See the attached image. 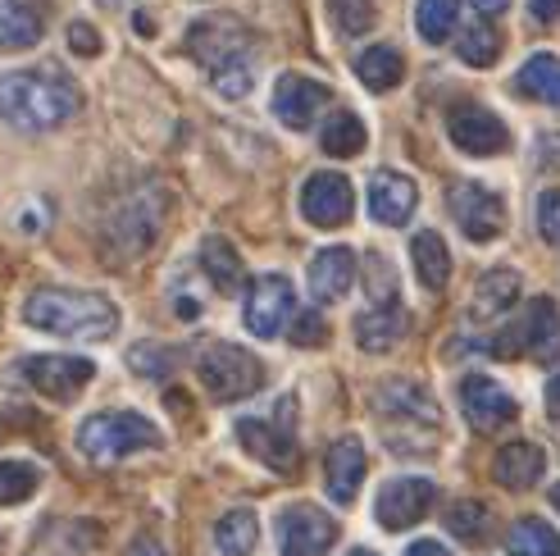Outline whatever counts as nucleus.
Masks as SVG:
<instances>
[{
    "label": "nucleus",
    "mask_w": 560,
    "mask_h": 556,
    "mask_svg": "<svg viewBox=\"0 0 560 556\" xmlns=\"http://www.w3.org/2000/svg\"><path fill=\"white\" fill-rule=\"evenodd\" d=\"M82 109L78 82L60 65L0 73V124L19 132H50Z\"/></svg>",
    "instance_id": "nucleus-1"
},
{
    "label": "nucleus",
    "mask_w": 560,
    "mask_h": 556,
    "mask_svg": "<svg viewBox=\"0 0 560 556\" xmlns=\"http://www.w3.org/2000/svg\"><path fill=\"white\" fill-rule=\"evenodd\" d=\"M187 55L210 73L219 96L242 101L250 88H256V69H260L256 37H250L246 23H237L233 14L196 19L191 33H187Z\"/></svg>",
    "instance_id": "nucleus-2"
},
{
    "label": "nucleus",
    "mask_w": 560,
    "mask_h": 556,
    "mask_svg": "<svg viewBox=\"0 0 560 556\" xmlns=\"http://www.w3.org/2000/svg\"><path fill=\"white\" fill-rule=\"evenodd\" d=\"M23 324L73 343H105L119 328V305L82 288H37L23 301Z\"/></svg>",
    "instance_id": "nucleus-3"
},
{
    "label": "nucleus",
    "mask_w": 560,
    "mask_h": 556,
    "mask_svg": "<svg viewBox=\"0 0 560 556\" xmlns=\"http://www.w3.org/2000/svg\"><path fill=\"white\" fill-rule=\"evenodd\" d=\"M160 429L137 410H96L78 425V452L96 461V465H115L132 452H151L160 448Z\"/></svg>",
    "instance_id": "nucleus-4"
},
{
    "label": "nucleus",
    "mask_w": 560,
    "mask_h": 556,
    "mask_svg": "<svg viewBox=\"0 0 560 556\" xmlns=\"http://www.w3.org/2000/svg\"><path fill=\"white\" fill-rule=\"evenodd\" d=\"M196 374H201V387L210 393V402H242L250 393H260L265 383V366L246 347L233 343H214L196 356Z\"/></svg>",
    "instance_id": "nucleus-5"
},
{
    "label": "nucleus",
    "mask_w": 560,
    "mask_h": 556,
    "mask_svg": "<svg viewBox=\"0 0 560 556\" xmlns=\"http://www.w3.org/2000/svg\"><path fill=\"white\" fill-rule=\"evenodd\" d=\"M497 356H520L528 351L534 360H542V366H556L560 360V305L551 297H538L534 305H528V315L520 324H511L501 338L492 343Z\"/></svg>",
    "instance_id": "nucleus-6"
},
{
    "label": "nucleus",
    "mask_w": 560,
    "mask_h": 556,
    "mask_svg": "<svg viewBox=\"0 0 560 556\" xmlns=\"http://www.w3.org/2000/svg\"><path fill=\"white\" fill-rule=\"evenodd\" d=\"M273 538H278V556H328V547L338 543V520L301 502L278 511Z\"/></svg>",
    "instance_id": "nucleus-7"
},
{
    "label": "nucleus",
    "mask_w": 560,
    "mask_h": 556,
    "mask_svg": "<svg viewBox=\"0 0 560 556\" xmlns=\"http://www.w3.org/2000/svg\"><path fill=\"white\" fill-rule=\"evenodd\" d=\"M237 442L242 448L265 461L269 470H278V475H292L296 470V433H292V402L278 406V415H269V420H242L237 425Z\"/></svg>",
    "instance_id": "nucleus-8"
},
{
    "label": "nucleus",
    "mask_w": 560,
    "mask_h": 556,
    "mask_svg": "<svg viewBox=\"0 0 560 556\" xmlns=\"http://www.w3.org/2000/svg\"><path fill=\"white\" fill-rule=\"evenodd\" d=\"M446 206H452V219L469 242H492L506 229V201L483 183H456L446 192Z\"/></svg>",
    "instance_id": "nucleus-9"
},
{
    "label": "nucleus",
    "mask_w": 560,
    "mask_h": 556,
    "mask_svg": "<svg viewBox=\"0 0 560 556\" xmlns=\"http://www.w3.org/2000/svg\"><path fill=\"white\" fill-rule=\"evenodd\" d=\"M19 370L50 402H73L96 379V366L88 356H27Z\"/></svg>",
    "instance_id": "nucleus-10"
},
{
    "label": "nucleus",
    "mask_w": 560,
    "mask_h": 556,
    "mask_svg": "<svg viewBox=\"0 0 560 556\" xmlns=\"http://www.w3.org/2000/svg\"><path fill=\"white\" fill-rule=\"evenodd\" d=\"M292 311H296V292H292L288 278L283 274H260L256 283H250V292H246L242 320H246V328L256 333V338H278V333L288 328Z\"/></svg>",
    "instance_id": "nucleus-11"
},
{
    "label": "nucleus",
    "mask_w": 560,
    "mask_h": 556,
    "mask_svg": "<svg viewBox=\"0 0 560 556\" xmlns=\"http://www.w3.org/2000/svg\"><path fill=\"white\" fill-rule=\"evenodd\" d=\"M433 502H438V484L424 479V475H406V479H392V484L378 493L374 511H378L383 530L401 534V530H410V524L424 520V516L433 511Z\"/></svg>",
    "instance_id": "nucleus-12"
},
{
    "label": "nucleus",
    "mask_w": 560,
    "mask_h": 556,
    "mask_svg": "<svg viewBox=\"0 0 560 556\" xmlns=\"http://www.w3.org/2000/svg\"><path fill=\"white\" fill-rule=\"evenodd\" d=\"M374 410L383 415V420H392V425H415V429H433V433H438V425H442L433 393H429V387H419V383H410V379H387V383H378Z\"/></svg>",
    "instance_id": "nucleus-13"
},
{
    "label": "nucleus",
    "mask_w": 560,
    "mask_h": 556,
    "mask_svg": "<svg viewBox=\"0 0 560 556\" xmlns=\"http://www.w3.org/2000/svg\"><path fill=\"white\" fill-rule=\"evenodd\" d=\"M460 410H465V420L479 433H497L501 425H511L520 415V402L497 379L469 374V379H460Z\"/></svg>",
    "instance_id": "nucleus-14"
},
{
    "label": "nucleus",
    "mask_w": 560,
    "mask_h": 556,
    "mask_svg": "<svg viewBox=\"0 0 560 556\" xmlns=\"http://www.w3.org/2000/svg\"><path fill=\"white\" fill-rule=\"evenodd\" d=\"M351 210H355V192H351V183L342 174L324 170V174L305 178V187H301V215L311 219L315 229H342L351 219Z\"/></svg>",
    "instance_id": "nucleus-15"
},
{
    "label": "nucleus",
    "mask_w": 560,
    "mask_h": 556,
    "mask_svg": "<svg viewBox=\"0 0 560 556\" xmlns=\"http://www.w3.org/2000/svg\"><path fill=\"white\" fill-rule=\"evenodd\" d=\"M328 88L315 78H305V73H283L278 78V88H273V119L292 128V132H305L315 119H319V109L328 105Z\"/></svg>",
    "instance_id": "nucleus-16"
},
{
    "label": "nucleus",
    "mask_w": 560,
    "mask_h": 556,
    "mask_svg": "<svg viewBox=\"0 0 560 556\" xmlns=\"http://www.w3.org/2000/svg\"><path fill=\"white\" fill-rule=\"evenodd\" d=\"M446 132H452V142L465 155H501L511 147L506 124H501L492 109H483V105H456L452 119H446Z\"/></svg>",
    "instance_id": "nucleus-17"
},
{
    "label": "nucleus",
    "mask_w": 560,
    "mask_h": 556,
    "mask_svg": "<svg viewBox=\"0 0 560 556\" xmlns=\"http://www.w3.org/2000/svg\"><path fill=\"white\" fill-rule=\"evenodd\" d=\"M324 484H328V497L338 507H351L360 484H365V448H360L355 438H338L328 448V461H324Z\"/></svg>",
    "instance_id": "nucleus-18"
},
{
    "label": "nucleus",
    "mask_w": 560,
    "mask_h": 556,
    "mask_svg": "<svg viewBox=\"0 0 560 556\" xmlns=\"http://www.w3.org/2000/svg\"><path fill=\"white\" fill-rule=\"evenodd\" d=\"M415 206H419V187L406 174H392V170L374 174V183H370V215L378 219V224L401 229L406 219L415 215Z\"/></svg>",
    "instance_id": "nucleus-19"
},
{
    "label": "nucleus",
    "mask_w": 560,
    "mask_h": 556,
    "mask_svg": "<svg viewBox=\"0 0 560 556\" xmlns=\"http://www.w3.org/2000/svg\"><path fill=\"white\" fill-rule=\"evenodd\" d=\"M355 283V256L347 246H324V252L311 260V297L319 305H332L342 301Z\"/></svg>",
    "instance_id": "nucleus-20"
},
{
    "label": "nucleus",
    "mask_w": 560,
    "mask_h": 556,
    "mask_svg": "<svg viewBox=\"0 0 560 556\" xmlns=\"http://www.w3.org/2000/svg\"><path fill=\"white\" fill-rule=\"evenodd\" d=\"M542 470H547V456H542L538 442H506V448L492 456V479L511 493L534 488L542 479Z\"/></svg>",
    "instance_id": "nucleus-21"
},
{
    "label": "nucleus",
    "mask_w": 560,
    "mask_h": 556,
    "mask_svg": "<svg viewBox=\"0 0 560 556\" xmlns=\"http://www.w3.org/2000/svg\"><path fill=\"white\" fill-rule=\"evenodd\" d=\"M406 328H410V315L401 311L397 301H378L374 311H365L355 320V343L365 347V351H392L401 338H406Z\"/></svg>",
    "instance_id": "nucleus-22"
},
{
    "label": "nucleus",
    "mask_w": 560,
    "mask_h": 556,
    "mask_svg": "<svg viewBox=\"0 0 560 556\" xmlns=\"http://www.w3.org/2000/svg\"><path fill=\"white\" fill-rule=\"evenodd\" d=\"M46 33L37 0H0V50H27Z\"/></svg>",
    "instance_id": "nucleus-23"
},
{
    "label": "nucleus",
    "mask_w": 560,
    "mask_h": 556,
    "mask_svg": "<svg viewBox=\"0 0 560 556\" xmlns=\"http://www.w3.org/2000/svg\"><path fill=\"white\" fill-rule=\"evenodd\" d=\"M515 92L520 96H534V101H542L551 109H560V60H556V55H547V50L528 55L524 69L515 73Z\"/></svg>",
    "instance_id": "nucleus-24"
},
{
    "label": "nucleus",
    "mask_w": 560,
    "mask_h": 556,
    "mask_svg": "<svg viewBox=\"0 0 560 556\" xmlns=\"http://www.w3.org/2000/svg\"><path fill=\"white\" fill-rule=\"evenodd\" d=\"M520 301V274L515 269H488L474 288V320H497Z\"/></svg>",
    "instance_id": "nucleus-25"
},
{
    "label": "nucleus",
    "mask_w": 560,
    "mask_h": 556,
    "mask_svg": "<svg viewBox=\"0 0 560 556\" xmlns=\"http://www.w3.org/2000/svg\"><path fill=\"white\" fill-rule=\"evenodd\" d=\"M355 78L365 82L370 92H392L397 82L406 78V60H401V50L397 46H370V50H360L355 55Z\"/></svg>",
    "instance_id": "nucleus-26"
},
{
    "label": "nucleus",
    "mask_w": 560,
    "mask_h": 556,
    "mask_svg": "<svg viewBox=\"0 0 560 556\" xmlns=\"http://www.w3.org/2000/svg\"><path fill=\"white\" fill-rule=\"evenodd\" d=\"M201 269H206V278L214 283V292H223V297H233V292H242V256L233 252V242L229 238H206L201 242Z\"/></svg>",
    "instance_id": "nucleus-27"
},
{
    "label": "nucleus",
    "mask_w": 560,
    "mask_h": 556,
    "mask_svg": "<svg viewBox=\"0 0 560 556\" xmlns=\"http://www.w3.org/2000/svg\"><path fill=\"white\" fill-rule=\"evenodd\" d=\"M410 256H415L419 283H424L429 292H442L446 278H452V256H446V242H442L438 233H415Z\"/></svg>",
    "instance_id": "nucleus-28"
},
{
    "label": "nucleus",
    "mask_w": 560,
    "mask_h": 556,
    "mask_svg": "<svg viewBox=\"0 0 560 556\" xmlns=\"http://www.w3.org/2000/svg\"><path fill=\"white\" fill-rule=\"evenodd\" d=\"M365 142H370V132H365V124H360L351 109H338L324 128H319V147L328 151V155H338V160H347V155H360L365 151Z\"/></svg>",
    "instance_id": "nucleus-29"
},
{
    "label": "nucleus",
    "mask_w": 560,
    "mask_h": 556,
    "mask_svg": "<svg viewBox=\"0 0 560 556\" xmlns=\"http://www.w3.org/2000/svg\"><path fill=\"white\" fill-rule=\"evenodd\" d=\"M214 543L223 556H250L260 543V520L256 511H229L214 524Z\"/></svg>",
    "instance_id": "nucleus-30"
},
{
    "label": "nucleus",
    "mask_w": 560,
    "mask_h": 556,
    "mask_svg": "<svg viewBox=\"0 0 560 556\" xmlns=\"http://www.w3.org/2000/svg\"><path fill=\"white\" fill-rule=\"evenodd\" d=\"M511 556H560V534L547 520H520L511 538H506Z\"/></svg>",
    "instance_id": "nucleus-31"
},
{
    "label": "nucleus",
    "mask_w": 560,
    "mask_h": 556,
    "mask_svg": "<svg viewBox=\"0 0 560 556\" xmlns=\"http://www.w3.org/2000/svg\"><path fill=\"white\" fill-rule=\"evenodd\" d=\"M456 55L469 69H488V65H497V55H501V33L492 23H469L460 33V42H456Z\"/></svg>",
    "instance_id": "nucleus-32"
},
{
    "label": "nucleus",
    "mask_w": 560,
    "mask_h": 556,
    "mask_svg": "<svg viewBox=\"0 0 560 556\" xmlns=\"http://www.w3.org/2000/svg\"><path fill=\"white\" fill-rule=\"evenodd\" d=\"M42 488V470L33 461H0V507H19Z\"/></svg>",
    "instance_id": "nucleus-33"
},
{
    "label": "nucleus",
    "mask_w": 560,
    "mask_h": 556,
    "mask_svg": "<svg viewBox=\"0 0 560 556\" xmlns=\"http://www.w3.org/2000/svg\"><path fill=\"white\" fill-rule=\"evenodd\" d=\"M456 14H460V0H419V10H415V27H419V37L424 42H446L452 37V27H456Z\"/></svg>",
    "instance_id": "nucleus-34"
},
{
    "label": "nucleus",
    "mask_w": 560,
    "mask_h": 556,
    "mask_svg": "<svg viewBox=\"0 0 560 556\" xmlns=\"http://www.w3.org/2000/svg\"><path fill=\"white\" fill-rule=\"evenodd\" d=\"M328 14L338 23V33H347V37H365L378 19L374 0H328Z\"/></svg>",
    "instance_id": "nucleus-35"
},
{
    "label": "nucleus",
    "mask_w": 560,
    "mask_h": 556,
    "mask_svg": "<svg viewBox=\"0 0 560 556\" xmlns=\"http://www.w3.org/2000/svg\"><path fill=\"white\" fill-rule=\"evenodd\" d=\"M446 530H452L456 538H465V543H479L488 534V507L483 502H456L452 511H446Z\"/></svg>",
    "instance_id": "nucleus-36"
},
{
    "label": "nucleus",
    "mask_w": 560,
    "mask_h": 556,
    "mask_svg": "<svg viewBox=\"0 0 560 556\" xmlns=\"http://www.w3.org/2000/svg\"><path fill=\"white\" fill-rule=\"evenodd\" d=\"M538 233H542V242L560 246V192L556 187L538 197Z\"/></svg>",
    "instance_id": "nucleus-37"
},
{
    "label": "nucleus",
    "mask_w": 560,
    "mask_h": 556,
    "mask_svg": "<svg viewBox=\"0 0 560 556\" xmlns=\"http://www.w3.org/2000/svg\"><path fill=\"white\" fill-rule=\"evenodd\" d=\"M292 343H296V347H319V343H328V324L319 320V311H305V315L296 320Z\"/></svg>",
    "instance_id": "nucleus-38"
},
{
    "label": "nucleus",
    "mask_w": 560,
    "mask_h": 556,
    "mask_svg": "<svg viewBox=\"0 0 560 556\" xmlns=\"http://www.w3.org/2000/svg\"><path fill=\"white\" fill-rule=\"evenodd\" d=\"M69 42H73L78 55H96V50H101V37L92 33L88 23H73V27H69Z\"/></svg>",
    "instance_id": "nucleus-39"
},
{
    "label": "nucleus",
    "mask_w": 560,
    "mask_h": 556,
    "mask_svg": "<svg viewBox=\"0 0 560 556\" xmlns=\"http://www.w3.org/2000/svg\"><path fill=\"white\" fill-rule=\"evenodd\" d=\"M528 14L538 23H556L560 19V0H528Z\"/></svg>",
    "instance_id": "nucleus-40"
},
{
    "label": "nucleus",
    "mask_w": 560,
    "mask_h": 556,
    "mask_svg": "<svg viewBox=\"0 0 560 556\" xmlns=\"http://www.w3.org/2000/svg\"><path fill=\"white\" fill-rule=\"evenodd\" d=\"M406 556H452V552H446L442 543H433V538H419V543H410Z\"/></svg>",
    "instance_id": "nucleus-41"
},
{
    "label": "nucleus",
    "mask_w": 560,
    "mask_h": 556,
    "mask_svg": "<svg viewBox=\"0 0 560 556\" xmlns=\"http://www.w3.org/2000/svg\"><path fill=\"white\" fill-rule=\"evenodd\" d=\"M128 556H164V547H160V543H155V538H137V543H132V552H128Z\"/></svg>",
    "instance_id": "nucleus-42"
},
{
    "label": "nucleus",
    "mask_w": 560,
    "mask_h": 556,
    "mask_svg": "<svg viewBox=\"0 0 560 556\" xmlns=\"http://www.w3.org/2000/svg\"><path fill=\"white\" fill-rule=\"evenodd\" d=\"M469 5H474V10H479V14H501V10H506V5H511V0H469Z\"/></svg>",
    "instance_id": "nucleus-43"
},
{
    "label": "nucleus",
    "mask_w": 560,
    "mask_h": 556,
    "mask_svg": "<svg viewBox=\"0 0 560 556\" xmlns=\"http://www.w3.org/2000/svg\"><path fill=\"white\" fill-rule=\"evenodd\" d=\"M547 406H551V415H560V374L547 383Z\"/></svg>",
    "instance_id": "nucleus-44"
},
{
    "label": "nucleus",
    "mask_w": 560,
    "mask_h": 556,
    "mask_svg": "<svg viewBox=\"0 0 560 556\" xmlns=\"http://www.w3.org/2000/svg\"><path fill=\"white\" fill-rule=\"evenodd\" d=\"M551 507H556V511H560V484H556V488H551Z\"/></svg>",
    "instance_id": "nucleus-45"
},
{
    "label": "nucleus",
    "mask_w": 560,
    "mask_h": 556,
    "mask_svg": "<svg viewBox=\"0 0 560 556\" xmlns=\"http://www.w3.org/2000/svg\"><path fill=\"white\" fill-rule=\"evenodd\" d=\"M351 556H378V552H370V547H355V552H351Z\"/></svg>",
    "instance_id": "nucleus-46"
}]
</instances>
